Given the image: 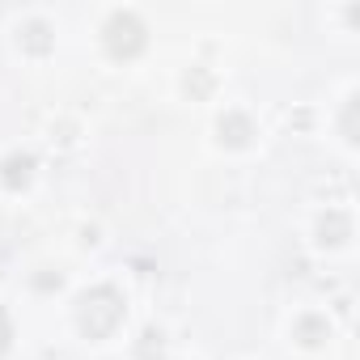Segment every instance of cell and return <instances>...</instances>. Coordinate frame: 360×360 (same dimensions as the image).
<instances>
[{
	"label": "cell",
	"instance_id": "6da1fadb",
	"mask_svg": "<svg viewBox=\"0 0 360 360\" xmlns=\"http://www.w3.org/2000/svg\"><path fill=\"white\" fill-rule=\"evenodd\" d=\"M0 347H5V326H0Z\"/></svg>",
	"mask_w": 360,
	"mask_h": 360
}]
</instances>
